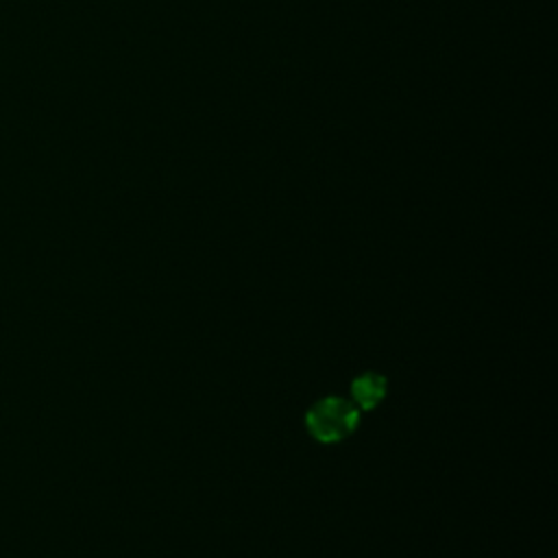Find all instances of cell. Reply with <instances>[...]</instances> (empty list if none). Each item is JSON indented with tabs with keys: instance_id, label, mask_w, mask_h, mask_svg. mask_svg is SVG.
I'll return each instance as SVG.
<instances>
[{
	"instance_id": "obj_1",
	"label": "cell",
	"mask_w": 558,
	"mask_h": 558,
	"mask_svg": "<svg viewBox=\"0 0 558 558\" xmlns=\"http://www.w3.org/2000/svg\"><path fill=\"white\" fill-rule=\"evenodd\" d=\"M360 410L344 397H325L305 412L307 432L323 445L340 442L355 432Z\"/></svg>"
},
{
	"instance_id": "obj_2",
	"label": "cell",
	"mask_w": 558,
	"mask_h": 558,
	"mask_svg": "<svg viewBox=\"0 0 558 558\" xmlns=\"http://www.w3.org/2000/svg\"><path fill=\"white\" fill-rule=\"evenodd\" d=\"M386 388H388V381L384 375L373 371L362 373L351 384V401L355 403L357 410H373L384 401Z\"/></svg>"
}]
</instances>
